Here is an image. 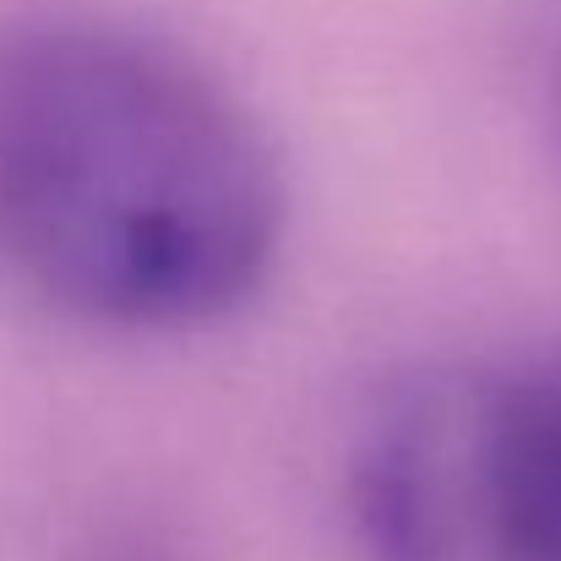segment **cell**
<instances>
[{
  "label": "cell",
  "instance_id": "cell-1",
  "mask_svg": "<svg viewBox=\"0 0 561 561\" xmlns=\"http://www.w3.org/2000/svg\"><path fill=\"white\" fill-rule=\"evenodd\" d=\"M284 229L251 115L175 49L33 33L0 49V267L104 328H202L256 295Z\"/></svg>",
  "mask_w": 561,
  "mask_h": 561
},
{
  "label": "cell",
  "instance_id": "cell-2",
  "mask_svg": "<svg viewBox=\"0 0 561 561\" xmlns=\"http://www.w3.org/2000/svg\"><path fill=\"white\" fill-rule=\"evenodd\" d=\"M371 485L398 561H561V350L414 403Z\"/></svg>",
  "mask_w": 561,
  "mask_h": 561
}]
</instances>
